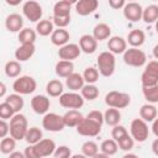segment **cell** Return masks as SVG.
I'll use <instances>...</instances> for the list:
<instances>
[{
	"instance_id": "6da1fadb",
	"label": "cell",
	"mask_w": 158,
	"mask_h": 158,
	"mask_svg": "<svg viewBox=\"0 0 158 158\" xmlns=\"http://www.w3.org/2000/svg\"><path fill=\"white\" fill-rule=\"evenodd\" d=\"M27 130H28V123L26 116L20 112H16L10 118V136L14 137L16 141L25 139Z\"/></svg>"
},
{
	"instance_id": "7a4b0ae2",
	"label": "cell",
	"mask_w": 158,
	"mask_h": 158,
	"mask_svg": "<svg viewBox=\"0 0 158 158\" xmlns=\"http://www.w3.org/2000/svg\"><path fill=\"white\" fill-rule=\"evenodd\" d=\"M98 69L99 73L102 77H111L115 72V67H116V59H115V54L110 51H105L101 52L98 57Z\"/></svg>"
},
{
	"instance_id": "3957f363",
	"label": "cell",
	"mask_w": 158,
	"mask_h": 158,
	"mask_svg": "<svg viewBox=\"0 0 158 158\" xmlns=\"http://www.w3.org/2000/svg\"><path fill=\"white\" fill-rule=\"evenodd\" d=\"M131 96L127 93L111 90L105 95V104L109 107H116V109H125L130 105Z\"/></svg>"
},
{
	"instance_id": "277c9868",
	"label": "cell",
	"mask_w": 158,
	"mask_h": 158,
	"mask_svg": "<svg viewBox=\"0 0 158 158\" xmlns=\"http://www.w3.org/2000/svg\"><path fill=\"white\" fill-rule=\"evenodd\" d=\"M123 62L130 67L139 68L146 64L147 57L142 49H138V47H131L123 52Z\"/></svg>"
},
{
	"instance_id": "5b68a950",
	"label": "cell",
	"mask_w": 158,
	"mask_h": 158,
	"mask_svg": "<svg viewBox=\"0 0 158 158\" xmlns=\"http://www.w3.org/2000/svg\"><path fill=\"white\" fill-rule=\"evenodd\" d=\"M37 88L36 80L30 75H22L15 79L12 84V89L15 93H19L21 95H28L32 94Z\"/></svg>"
},
{
	"instance_id": "8992f818",
	"label": "cell",
	"mask_w": 158,
	"mask_h": 158,
	"mask_svg": "<svg viewBox=\"0 0 158 158\" xmlns=\"http://www.w3.org/2000/svg\"><path fill=\"white\" fill-rule=\"evenodd\" d=\"M75 128H77V132L80 136L96 137L101 131V123H99V122H96V121H94L89 117H84Z\"/></svg>"
},
{
	"instance_id": "52a82bcc",
	"label": "cell",
	"mask_w": 158,
	"mask_h": 158,
	"mask_svg": "<svg viewBox=\"0 0 158 158\" xmlns=\"http://www.w3.org/2000/svg\"><path fill=\"white\" fill-rule=\"evenodd\" d=\"M42 127L49 132H59L65 127L64 118L56 112H47L42 118Z\"/></svg>"
},
{
	"instance_id": "ba28073f",
	"label": "cell",
	"mask_w": 158,
	"mask_h": 158,
	"mask_svg": "<svg viewBox=\"0 0 158 158\" xmlns=\"http://www.w3.org/2000/svg\"><path fill=\"white\" fill-rule=\"evenodd\" d=\"M142 86H152L158 84V59L151 60L146 64V68L141 75Z\"/></svg>"
},
{
	"instance_id": "9c48e42d",
	"label": "cell",
	"mask_w": 158,
	"mask_h": 158,
	"mask_svg": "<svg viewBox=\"0 0 158 158\" xmlns=\"http://www.w3.org/2000/svg\"><path fill=\"white\" fill-rule=\"evenodd\" d=\"M84 100L81 94L70 90L59 96V105L64 109H80L84 105Z\"/></svg>"
},
{
	"instance_id": "30bf717a",
	"label": "cell",
	"mask_w": 158,
	"mask_h": 158,
	"mask_svg": "<svg viewBox=\"0 0 158 158\" xmlns=\"http://www.w3.org/2000/svg\"><path fill=\"white\" fill-rule=\"evenodd\" d=\"M130 131H131V136L137 142H144L148 138V135H149L148 125L143 118L132 120L131 126H130Z\"/></svg>"
},
{
	"instance_id": "8fae6325",
	"label": "cell",
	"mask_w": 158,
	"mask_h": 158,
	"mask_svg": "<svg viewBox=\"0 0 158 158\" xmlns=\"http://www.w3.org/2000/svg\"><path fill=\"white\" fill-rule=\"evenodd\" d=\"M22 12H23V16L30 20L31 22H38L41 21V17L43 15V11H42V6L35 1V0H28L23 4L22 6Z\"/></svg>"
},
{
	"instance_id": "7c38bea8",
	"label": "cell",
	"mask_w": 158,
	"mask_h": 158,
	"mask_svg": "<svg viewBox=\"0 0 158 158\" xmlns=\"http://www.w3.org/2000/svg\"><path fill=\"white\" fill-rule=\"evenodd\" d=\"M123 16L126 20L132 21V22H137L139 20H142V15H143V9L142 6L136 2V1H130L123 6Z\"/></svg>"
},
{
	"instance_id": "4fadbf2b",
	"label": "cell",
	"mask_w": 158,
	"mask_h": 158,
	"mask_svg": "<svg viewBox=\"0 0 158 158\" xmlns=\"http://www.w3.org/2000/svg\"><path fill=\"white\" fill-rule=\"evenodd\" d=\"M80 53H81L80 46L77 43H67L59 47L58 49V57L65 60H74L80 56Z\"/></svg>"
},
{
	"instance_id": "5bb4252c",
	"label": "cell",
	"mask_w": 158,
	"mask_h": 158,
	"mask_svg": "<svg viewBox=\"0 0 158 158\" xmlns=\"http://www.w3.org/2000/svg\"><path fill=\"white\" fill-rule=\"evenodd\" d=\"M49 106H51V101H49L48 96H46V95L38 94V95H35L31 99V107H32V110L37 115H44V114H47Z\"/></svg>"
},
{
	"instance_id": "9a60e30c",
	"label": "cell",
	"mask_w": 158,
	"mask_h": 158,
	"mask_svg": "<svg viewBox=\"0 0 158 158\" xmlns=\"http://www.w3.org/2000/svg\"><path fill=\"white\" fill-rule=\"evenodd\" d=\"M35 148H36V152H37V156L38 158H43V157H49V156H53L54 151H56V143L53 139H49V138H42L40 142H37L35 144Z\"/></svg>"
},
{
	"instance_id": "2e32d148",
	"label": "cell",
	"mask_w": 158,
	"mask_h": 158,
	"mask_svg": "<svg viewBox=\"0 0 158 158\" xmlns=\"http://www.w3.org/2000/svg\"><path fill=\"white\" fill-rule=\"evenodd\" d=\"M74 5H75V11L78 15L88 16L98 9L99 1L98 0H78Z\"/></svg>"
},
{
	"instance_id": "e0dca14e",
	"label": "cell",
	"mask_w": 158,
	"mask_h": 158,
	"mask_svg": "<svg viewBox=\"0 0 158 158\" xmlns=\"http://www.w3.org/2000/svg\"><path fill=\"white\" fill-rule=\"evenodd\" d=\"M35 43H21L15 51V58L19 62H26L35 54Z\"/></svg>"
},
{
	"instance_id": "ac0fdd59",
	"label": "cell",
	"mask_w": 158,
	"mask_h": 158,
	"mask_svg": "<svg viewBox=\"0 0 158 158\" xmlns=\"http://www.w3.org/2000/svg\"><path fill=\"white\" fill-rule=\"evenodd\" d=\"M107 48L114 54H121L127 49V41L121 36H112L107 41Z\"/></svg>"
},
{
	"instance_id": "d6986e66",
	"label": "cell",
	"mask_w": 158,
	"mask_h": 158,
	"mask_svg": "<svg viewBox=\"0 0 158 158\" xmlns=\"http://www.w3.org/2000/svg\"><path fill=\"white\" fill-rule=\"evenodd\" d=\"M79 46L81 52L86 54H93L98 48V41L93 35H83L79 38Z\"/></svg>"
},
{
	"instance_id": "ffe728a7",
	"label": "cell",
	"mask_w": 158,
	"mask_h": 158,
	"mask_svg": "<svg viewBox=\"0 0 158 158\" xmlns=\"http://www.w3.org/2000/svg\"><path fill=\"white\" fill-rule=\"evenodd\" d=\"M5 27L9 32H20L23 27V19L19 14H10L5 20Z\"/></svg>"
},
{
	"instance_id": "44dd1931",
	"label": "cell",
	"mask_w": 158,
	"mask_h": 158,
	"mask_svg": "<svg viewBox=\"0 0 158 158\" xmlns=\"http://www.w3.org/2000/svg\"><path fill=\"white\" fill-rule=\"evenodd\" d=\"M84 77L79 73H75L73 72L69 77L65 78V85L69 90L72 91H78V90H81V88L84 86Z\"/></svg>"
},
{
	"instance_id": "7402d4cb",
	"label": "cell",
	"mask_w": 158,
	"mask_h": 158,
	"mask_svg": "<svg viewBox=\"0 0 158 158\" xmlns=\"http://www.w3.org/2000/svg\"><path fill=\"white\" fill-rule=\"evenodd\" d=\"M63 118L67 127H77L79 122L84 118V116L78 109H70L63 115Z\"/></svg>"
},
{
	"instance_id": "603a6c76",
	"label": "cell",
	"mask_w": 158,
	"mask_h": 158,
	"mask_svg": "<svg viewBox=\"0 0 158 158\" xmlns=\"http://www.w3.org/2000/svg\"><path fill=\"white\" fill-rule=\"evenodd\" d=\"M54 70H56V74L59 78H67L74 72V64H73L72 60L60 59L59 62H57V64L54 67Z\"/></svg>"
},
{
	"instance_id": "cb8c5ba5",
	"label": "cell",
	"mask_w": 158,
	"mask_h": 158,
	"mask_svg": "<svg viewBox=\"0 0 158 158\" xmlns=\"http://www.w3.org/2000/svg\"><path fill=\"white\" fill-rule=\"evenodd\" d=\"M69 38H70V35L65 28H59L58 27L51 35V42L54 46H58V47H62V46L67 44Z\"/></svg>"
},
{
	"instance_id": "d4e9b609",
	"label": "cell",
	"mask_w": 158,
	"mask_h": 158,
	"mask_svg": "<svg viewBox=\"0 0 158 158\" xmlns=\"http://www.w3.org/2000/svg\"><path fill=\"white\" fill-rule=\"evenodd\" d=\"M93 36L96 41H105L111 37V27L107 23L100 22L93 28Z\"/></svg>"
},
{
	"instance_id": "484cf974",
	"label": "cell",
	"mask_w": 158,
	"mask_h": 158,
	"mask_svg": "<svg viewBox=\"0 0 158 158\" xmlns=\"http://www.w3.org/2000/svg\"><path fill=\"white\" fill-rule=\"evenodd\" d=\"M126 41L131 47H141L146 41V33L142 30H132Z\"/></svg>"
},
{
	"instance_id": "4316f807",
	"label": "cell",
	"mask_w": 158,
	"mask_h": 158,
	"mask_svg": "<svg viewBox=\"0 0 158 158\" xmlns=\"http://www.w3.org/2000/svg\"><path fill=\"white\" fill-rule=\"evenodd\" d=\"M139 117L143 118L146 122H153V120L157 117V109L153 104L147 102L141 106L139 109Z\"/></svg>"
},
{
	"instance_id": "83f0119b",
	"label": "cell",
	"mask_w": 158,
	"mask_h": 158,
	"mask_svg": "<svg viewBox=\"0 0 158 158\" xmlns=\"http://www.w3.org/2000/svg\"><path fill=\"white\" fill-rule=\"evenodd\" d=\"M104 120H105V123L109 126H115V125L120 123V121H121L120 110L116 107H109L104 112Z\"/></svg>"
},
{
	"instance_id": "f1b7e54d",
	"label": "cell",
	"mask_w": 158,
	"mask_h": 158,
	"mask_svg": "<svg viewBox=\"0 0 158 158\" xmlns=\"http://www.w3.org/2000/svg\"><path fill=\"white\" fill-rule=\"evenodd\" d=\"M46 91L52 98H59L63 94V83L58 79L49 80L46 85Z\"/></svg>"
},
{
	"instance_id": "f546056e",
	"label": "cell",
	"mask_w": 158,
	"mask_h": 158,
	"mask_svg": "<svg viewBox=\"0 0 158 158\" xmlns=\"http://www.w3.org/2000/svg\"><path fill=\"white\" fill-rule=\"evenodd\" d=\"M72 5L73 4H70L67 0L57 1L54 4V6H53V16H67V15H70Z\"/></svg>"
},
{
	"instance_id": "4dcf8cb0",
	"label": "cell",
	"mask_w": 158,
	"mask_h": 158,
	"mask_svg": "<svg viewBox=\"0 0 158 158\" xmlns=\"http://www.w3.org/2000/svg\"><path fill=\"white\" fill-rule=\"evenodd\" d=\"M53 31H54V23L49 20H41L36 25V32L42 37H47L52 35Z\"/></svg>"
},
{
	"instance_id": "1f68e13d",
	"label": "cell",
	"mask_w": 158,
	"mask_h": 158,
	"mask_svg": "<svg viewBox=\"0 0 158 158\" xmlns=\"http://www.w3.org/2000/svg\"><path fill=\"white\" fill-rule=\"evenodd\" d=\"M37 32L30 27H26V28H22L20 32H19V42L20 43H35L36 42V38H37Z\"/></svg>"
},
{
	"instance_id": "d6a6232c",
	"label": "cell",
	"mask_w": 158,
	"mask_h": 158,
	"mask_svg": "<svg viewBox=\"0 0 158 158\" xmlns=\"http://www.w3.org/2000/svg\"><path fill=\"white\" fill-rule=\"evenodd\" d=\"M142 20L146 23H153L158 20V5H148L146 9H143Z\"/></svg>"
},
{
	"instance_id": "836d02e7",
	"label": "cell",
	"mask_w": 158,
	"mask_h": 158,
	"mask_svg": "<svg viewBox=\"0 0 158 158\" xmlns=\"http://www.w3.org/2000/svg\"><path fill=\"white\" fill-rule=\"evenodd\" d=\"M5 74L9 78H17L22 70V67L19 60H9L5 64Z\"/></svg>"
},
{
	"instance_id": "e575fe53",
	"label": "cell",
	"mask_w": 158,
	"mask_h": 158,
	"mask_svg": "<svg viewBox=\"0 0 158 158\" xmlns=\"http://www.w3.org/2000/svg\"><path fill=\"white\" fill-rule=\"evenodd\" d=\"M42 139V130L33 126V127H30L26 132V136H25V141L28 143V144H36L37 142H40Z\"/></svg>"
},
{
	"instance_id": "d590c367",
	"label": "cell",
	"mask_w": 158,
	"mask_h": 158,
	"mask_svg": "<svg viewBox=\"0 0 158 158\" xmlns=\"http://www.w3.org/2000/svg\"><path fill=\"white\" fill-rule=\"evenodd\" d=\"M5 101L9 102V104L12 106V109L15 110V112H20L21 109H22L23 105H25L23 99H22L21 94H19V93H14V94L7 95L6 99H5Z\"/></svg>"
},
{
	"instance_id": "8d00e7d4",
	"label": "cell",
	"mask_w": 158,
	"mask_h": 158,
	"mask_svg": "<svg viewBox=\"0 0 158 158\" xmlns=\"http://www.w3.org/2000/svg\"><path fill=\"white\" fill-rule=\"evenodd\" d=\"M117 149H118V144H117V142H116L114 138H111V139H105V141H102L101 144H100V151H101L102 153H105L107 157L116 154Z\"/></svg>"
},
{
	"instance_id": "74e56055",
	"label": "cell",
	"mask_w": 158,
	"mask_h": 158,
	"mask_svg": "<svg viewBox=\"0 0 158 158\" xmlns=\"http://www.w3.org/2000/svg\"><path fill=\"white\" fill-rule=\"evenodd\" d=\"M142 93L144 99L151 104L158 102V84L152 86H142Z\"/></svg>"
},
{
	"instance_id": "f35d334b",
	"label": "cell",
	"mask_w": 158,
	"mask_h": 158,
	"mask_svg": "<svg viewBox=\"0 0 158 158\" xmlns=\"http://www.w3.org/2000/svg\"><path fill=\"white\" fill-rule=\"evenodd\" d=\"M16 148V139L11 136H6L4 138H1V142H0V151L1 153L4 154H10L11 152H14Z\"/></svg>"
},
{
	"instance_id": "ab89813d",
	"label": "cell",
	"mask_w": 158,
	"mask_h": 158,
	"mask_svg": "<svg viewBox=\"0 0 158 158\" xmlns=\"http://www.w3.org/2000/svg\"><path fill=\"white\" fill-rule=\"evenodd\" d=\"M81 153L84 154V157H96V154L99 153V146L94 141H86L81 144Z\"/></svg>"
},
{
	"instance_id": "60d3db41",
	"label": "cell",
	"mask_w": 158,
	"mask_h": 158,
	"mask_svg": "<svg viewBox=\"0 0 158 158\" xmlns=\"http://www.w3.org/2000/svg\"><path fill=\"white\" fill-rule=\"evenodd\" d=\"M81 95L85 100H95L99 96V89L94 84H86L81 88Z\"/></svg>"
},
{
	"instance_id": "b9f144b4",
	"label": "cell",
	"mask_w": 158,
	"mask_h": 158,
	"mask_svg": "<svg viewBox=\"0 0 158 158\" xmlns=\"http://www.w3.org/2000/svg\"><path fill=\"white\" fill-rule=\"evenodd\" d=\"M99 69L94 68V67H88L84 69V73H83V77H84V80L88 83V84H95L98 80H99Z\"/></svg>"
},
{
	"instance_id": "7bdbcfd3",
	"label": "cell",
	"mask_w": 158,
	"mask_h": 158,
	"mask_svg": "<svg viewBox=\"0 0 158 158\" xmlns=\"http://www.w3.org/2000/svg\"><path fill=\"white\" fill-rule=\"evenodd\" d=\"M117 144H118V148H120V149H122V151H125V152H128V151H131V149L133 148V146H135V139H133L132 136H130V135L127 133L126 136H123L122 138H120V139L117 141Z\"/></svg>"
},
{
	"instance_id": "ee69618b",
	"label": "cell",
	"mask_w": 158,
	"mask_h": 158,
	"mask_svg": "<svg viewBox=\"0 0 158 158\" xmlns=\"http://www.w3.org/2000/svg\"><path fill=\"white\" fill-rule=\"evenodd\" d=\"M15 114H16L15 110L12 109V106H11L9 102H6V101L4 100V101L0 104V117H1V118L9 120V118H11Z\"/></svg>"
},
{
	"instance_id": "f6af8a7d",
	"label": "cell",
	"mask_w": 158,
	"mask_h": 158,
	"mask_svg": "<svg viewBox=\"0 0 158 158\" xmlns=\"http://www.w3.org/2000/svg\"><path fill=\"white\" fill-rule=\"evenodd\" d=\"M128 132H127V130H126V127L125 126H122V125H120V123H117V125H115V126H112V131H111V136H112V138L117 142L120 138H122L123 136H126Z\"/></svg>"
},
{
	"instance_id": "bcb514c9",
	"label": "cell",
	"mask_w": 158,
	"mask_h": 158,
	"mask_svg": "<svg viewBox=\"0 0 158 158\" xmlns=\"http://www.w3.org/2000/svg\"><path fill=\"white\" fill-rule=\"evenodd\" d=\"M53 23L54 26L59 28H64L70 23V15L67 16H53Z\"/></svg>"
},
{
	"instance_id": "7dc6e473",
	"label": "cell",
	"mask_w": 158,
	"mask_h": 158,
	"mask_svg": "<svg viewBox=\"0 0 158 158\" xmlns=\"http://www.w3.org/2000/svg\"><path fill=\"white\" fill-rule=\"evenodd\" d=\"M53 156L56 158H68V157L72 156V151L68 146H59V147L56 148Z\"/></svg>"
},
{
	"instance_id": "c3c4849f",
	"label": "cell",
	"mask_w": 158,
	"mask_h": 158,
	"mask_svg": "<svg viewBox=\"0 0 158 158\" xmlns=\"http://www.w3.org/2000/svg\"><path fill=\"white\" fill-rule=\"evenodd\" d=\"M86 117H89V118H91V120H94V121H96V122H99V123H101V125H102V122H105V120H104V114H102L101 111H99V110H93V111H90V112L86 115Z\"/></svg>"
},
{
	"instance_id": "681fc988",
	"label": "cell",
	"mask_w": 158,
	"mask_h": 158,
	"mask_svg": "<svg viewBox=\"0 0 158 158\" xmlns=\"http://www.w3.org/2000/svg\"><path fill=\"white\" fill-rule=\"evenodd\" d=\"M10 133V123L6 122V120H0V137L4 138Z\"/></svg>"
},
{
	"instance_id": "f907efd6",
	"label": "cell",
	"mask_w": 158,
	"mask_h": 158,
	"mask_svg": "<svg viewBox=\"0 0 158 158\" xmlns=\"http://www.w3.org/2000/svg\"><path fill=\"white\" fill-rule=\"evenodd\" d=\"M23 153H25V158H38L36 148H35V144H28L25 148Z\"/></svg>"
},
{
	"instance_id": "816d5d0a",
	"label": "cell",
	"mask_w": 158,
	"mask_h": 158,
	"mask_svg": "<svg viewBox=\"0 0 158 158\" xmlns=\"http://www.w3.org/2000/svg\"><path fill=\"white\" fill-rule=\"evenodd\" d=\"M110 7L118 10V9H123V6L126 5V0H107Z\"/></svg>"
},
{
	"instance_id": "f5cc1de1",
	"label": "cell",
	"mask_w": 158,
	"mask_h": 158,
	"mask_svg": "<svg viewBox=\"0 0 158 158\" xmlns=\"http://www.w3.org/2000/svg\"><path fill=\"white\" fill-rule=\"evenodd\" d=\"M152 132L156 137H158V118L156 117L153 120V123H152Z\"/></svg>"
},
{
	"instance_id": "db71d44e",
	"label": "cell",
	"mask_w": 158,
	"mask_h": 158,
	"mask_svg": "<svg viewBox=\"0 0 158 158\" xmlns=\"http://www.w3.org/2000/svg\"><path fill=\"white\" fill-rule=\"evenodd\" d=\"M9 156H10V158H25V153H21V152H16V151L11 152Z\"/></svg>"
},
{
	"instance_id": "11a10c76",
	"label": "cell",
	"mask_w": 158,
	"mask_h": 158,
	"mask_svg": "<svg viewBox=\"0 0 158 158\" xmlns=\"http://www.w3.org/2000/svg\"><path fill=\"white\" fill-rule=\"evenodd\" d=\"M152 151L156 156H158V137L152 142Z\"/></svg>"
},
{
	"instance_id": "9f6ffc18",
	"label": "cell",
	"mask_w": 158,
	"mask_h": 158,
	"mask_svg": "<svg viewBox=\"0 0 158 158\" xmlns=\"http://www.w3.org/2000/svg\"><path fill=\"white\" fill-rule=\"evenodd\" d=\"M5 1H6V4L10 5V6H17L22 0H5Z\"/></svg>"
},
{
	"instance_id": "6f0895ef",
	"label": "cell",
	"mask_w": 158,
	"mask_h": 158,
	"mask_svg": "<svg viewBox=\"0 0 158 158\" xmlns=\"http://www.w3.org/2000/svg\"><path fill=\"white\" fill-rule=\"evenodd\" d=\"M0 88H1V90H0V96L4 98V96H5V91H6V85H5L4 83H1V84H0Z\"/></svg>"
},
{
	"instance_id": "680465c9",
	"label": "cell",
	"mask_w": 158,
	"mask_h": 158,
	"mask_svg": "<svg viewBox=\"0 0 158 158\" xmlns=\"http://www.w3.org/2000/svg\"><path fill=\"white\" fill-rule=\"evenodd\" d=\"M153 57H154L156 59H158V43L153 47Z\"/></svg>"
},
{
	"instance_id": "91938a15",
	"label": "cell",
	"mask_w": 158,
	"mask_h": 158,
	"mask_svg": "<svg viewBox=\"0 0 158 158\" xmlns=\"http://www.w3.org/2000/svg\"><path fill=\"white\" fill-rule=\"evenodd\" d=\"M154 23H156V32L158 33V20H157V21H156Z\"/></svg>"
},
{
	"instance_id": "94428289",
	"label": "cell",
	"mask_w": 158,
	"mask_h": 158,
	"mask_svg": "<svg viewBox=\"0 0 158 158\" xmlns=\"http://www.w3.org/2000/svg\"><path fill=\"white\" fill-rule=\"evenodd\" d=\"M67 1H69V2H70V4H75V2H77V1H78V0H67Z\"/></svg>"
},
{
	"instance_id": "6125c7cd",
	"label": "cell",
	"mask_w": 158,
	"mask_h": 158,
	"mask_svg": "<svg viewBox=\"0 0 158 158\" xmlns=\"http://www.w3.org/2000/svg\"><path fill=\"white\" fill-rule=\"evenodd\" d=\"M130 1H135V0H130Z\"/></svg>"
}]
</instances>
